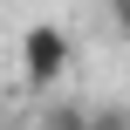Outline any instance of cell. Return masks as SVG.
I'll return each mask as SVG.
<instances>
[{
  "mask_svg": "<svg viewBox=\"0 0 130 130\" xmlns=\"http://www.w3.org/2000/svg\"><path fill=\"white\" fill-rule=\"evenodd\" d=\"M41 130H89V110L82 103H48L41 110Z\"/></svg>",
  "mask_w": 130,
  "mask_h": 130,
  "instance_id": "7a4b0ae2",
  "label": "cell"
},
{
  "mask_svg": "<svg viewBox=\"0 0 130 130\" xmlns=\"http://www.w3.org/2000/svg\"><path fill=\"white\" fill-rule=\"evenodd\" d=\"M89 130H130V103H103V110H89Z\"/></svg>",
  "mask_w": 130,
  "mask_h": 130,
  "instance_id": "3957f363",
  "label": "cell"
},
{
  "mask_svg": "<svg viewBox=\"0 0 130 130\" xmlns=\"http://www.w3.org/2000/svg\"><path fill=\"white\" fill-rule=\"evenodd\" d=\"M0 130H7V123H0Z\"/></svg>",
  "mask_w": 130,
  "mask_h": 130,
  "instance_id": "5b68a950",
  "label": "cell"
},
{
  "mask_svg": "<svg viewBox=\"0 0 130 130\" xmlns=\"http://www.w3.org/2000/svg\"><path fill=\"white\" fill-rule=\"evenodd\" d=\"M69 55H75V41H69L55 21H34V27L21 34V75H27V89H34V96L55 89L62 69H69Z\"/></svg>",
  "mask_w": 130,
  "mask_h": 130,
  "instance_id": "6da1fadb",
  "label": "cell"
},
{
  "mask_svg": "<svg viewBox=\"0 0 130 130\" xmlns=\"http://www.w3.org/2000/svg\"><path fill=\"white\" fill-rule=\"evenodd\" d=\"M110 21H117V34L130 41V0H110Z\"/></svg>",
  "mask_w": 130,
  "mask_h": 130,
  "instance_id": "277c9868",
  "label": "cell"
}]
</instances>
